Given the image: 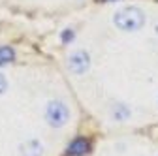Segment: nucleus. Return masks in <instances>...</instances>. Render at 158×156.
I'll list each match as a JSON object with an SVG mask.
<instances>
[{"label":"nucleus","instance_id":"1","mask_svg":"<svg viewBox=\"0 0 158 156\" xmlns=\"http://www.w3.org/2000/svg\"><path fill=\"white\" fill-rule=\"evenodd\" d=\"M115 25L121 30H137L145 25V15L139 8H124L115 15Z\"/></svg>","mask_w":158,"mask_h":156},{"label":"nucleus","instance_id":"2","mask_svg":"<svg viewBox=\"0 0 158 156\" xmlns=\"http://www.w3.org/2000/svg\"><path fill=\"white\" fill-rule=\"evenodd\" d=\"M45 117H47V122H49L51 126L60 128V126H64V124H66L70 113H68V107H66L62 102H51V104L47 105Z\"/></svg>","mask_w":158,"mask_h":156},{"label":"nucleus","instance_id":"3","mask_svg":"<svg viewBox=\"0 0 158 156\" xmlns=\"http://www.w3.org/2000/svg\"><path fill=\"white\" fill-rule=\"evenodd\" d=\"M89 64H90V60H89V55L85 51H75L68 58V68L73 73H83V72H87L89 70Z\"/></svg>","mask_w":158,"mask_h":156},{"label":"nucleus","instance_id":"4","mask_svg":"<svg viewBox=\"0 0 158 156\" xmlns=\"http://www.w3.org/2000/svg\"><path fill=\"white\" fill-rule=\"evenodd\" d=\"M89 150H90V143L87 139H75L68 147V154L70 156H87Z\"/></svg>","mask_w":158,"mask_h":156},{"label":"nucleus","instance_id":"5","mask_svg":"<svg viewBox=\"0 0 158 156\" xmlns=\"http://www.w3.org/2000/svg\"><path fill=\"white\" fill-rule=\"evenodd\" d=\"M21 154L23 156H42V143L40 141H27L21 147Z\"/></svg>","mask_w":158,"mask_h":156},{"label":"nucleus","instance_id":"6","mask_svg":"<svg viewBox=\"0 0 158 156\" xmlns=\"http://www.w3.org/2000/svg\"><path fill=\"white\" fill-rule=\"evenodd\" d=\"M13 58H15V53H13L11 47H0V66L11 62Z\"/></svg>","mask_w":158,"mask_h":156},{"label":"nucleus","instance_id":"7","mask_svg":"<svg viewBox=\"0 0 158 156\" xmlns=\"http://www.w3.org/2000/svg\"><path fill=\"white\" fill-rule=\"evenodd\" d=\"M128 115H130V111H128V107L123 105V104H117V105L113 107V117H115L117 121H124Z\"/></svg>","mask_w":158,"mask_h":156},{"label":"nucleus","instance_id":"8","mask_svg":"<svg viewBox=\"0 0 158 156\" xmlns=\"http://www.w3.org/2000/svg\"><path fill=\"white\" fill-rule=\"evenodd\" d=\"M73 40V32L68 28V30H64V34H62V42H72Z\"/></svg>","mask_w":158,"mask_h":156},{"label":"nucleus","instance_id":"9","mask_svg":"<svg viewBox=\"0 0 158 156\" xmlns=\"http://www.w3.org/2000/svg\"><path fill=\"white\" fill-rule=\"evenodd\" d=\"M6 87H8V83H6V77L0 73V94H2L4 90H6Z\"/></svg>","mask_w":158,"mask_h":156},{"label":"nucleus","instance_id":"10","mask_svg":"<svg viewBox=\"0 0 158 156\" xmlns=\"http://www.w3.org/2000/svg\"><path fill=\"white\" fill-rule=\"evenodd\" d=\"M156 34H158V25H156Z\"/></svg>","mask_w":158,"mask_h":156},{"label":"nucleus","instance_id":"11","mask_svg":"<svg viewBox=\"0 0 158 156\" xmlns=\"http://www.w3.org/2000/svg\"><path fill=\"white\" fill-rule=\"evenodd\" d=\"M106 2H111V0H106Z\"/></svg>","mask_w":158,"mask_h":156}]
</instances>
